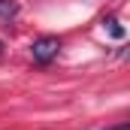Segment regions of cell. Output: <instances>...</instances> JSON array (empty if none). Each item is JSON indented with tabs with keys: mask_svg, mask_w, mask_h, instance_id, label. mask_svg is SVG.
I'll return each mask as SVG.
<instances>
[{
	"mask_svg": "<svg viewBox=\"0 0 130 130\" xmlns=\"http://www.w3.org/2000/svg\"><path fill=\"white\" fill-rule=\"evenodd\" d=\"M58 52H61L58 36H39V39H33V45H30V58L36 61V64H48V61H55Z\"/></svg>",
	"mask_w": 130,
	"mask_h": 130,
	"instance_id": "1",
	"label": "cell"
},
{
	"mask_svg": "<svg viewBox=\"0 0 130 130\" xmlns=\"http://www.w3.org/2000/svg\"><path fill=\"white\" fill-rule=\"evenodd\" d=\"M15 15H18V3H15V0H0V18L9 21V18H15Z\"/></svg>",
	"mask_w": 130,
	"mask_h": 130,
	"instance_id": "2",
	"label": "cell"
},
{
	"mask_svg": "<svg viewBox=\"0 0 130 130\" xmlns=\"http://www.w3.org/2000/svg\"><path fill=\"white\" fill-rule=\"evenodd\" d=\"M103 24H109V30H112V36H118V39H121V36H124V27H121V24H118V21H115V18H106V21H103Z\"/></svg>",
	"mask_w": 130,
	"mask_h": 130,
	"instance_id": "3",
	"label": "cell"
},
{
	"mask_svg": "<svg viewBox=\"0 0 130 130\" xmlns=\"http://www.w3.org/2000/svg\"><path fill=\"white\" fill-rule=\"evenodd\" d=\"M109 130H130V124H118V127H109Z\"/></svg>",
	"mask_w": 130,
	"mask_h": 130,
	"instance_id": "4",
	"label": "cell"
},
{
	"mask_svg": "<svg viewBox=\"0 0 130 130\" xmlns=\"http://www.w3.org/2000/svg\"><path fill=\"white\" fill-rule=\"evenodd\" d=\"M0 55H3V39H0Z\"/></svg>",
	"mask_w": 130,
	"mask_h": 130,
	"instance_id": "5",
	"label": "cell"
}]
</instances>
